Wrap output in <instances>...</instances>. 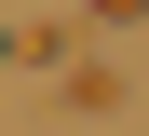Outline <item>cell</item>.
Masks as SVG:
<instances>
[{"mask_svg":"<svg viewBox=\"0 0 149 136\" xmlns=\"http://www.w3.org/2000/svg\"><path fill=\"white\" fill-rule=\"evenodd\" d=\"M81 14H149V0H81Z\"/></svg>","mask_w":149,"mask_h":136,"instance_id":"7a4b0ae2","label":"cell"},{"mask_svg":"<svg viewBox=\"0 0 149 136\" xmlns=\"http://www.w3.org/2000/svg\"><path fill=\"white\" fill-rule=\"evenodd\" d=\"M0 68H27V27H0Z\"/></svg>","mask_w":149,"mask_h":136,"instance_id":"6da1fadb","label":"cell"}]
</instances>
